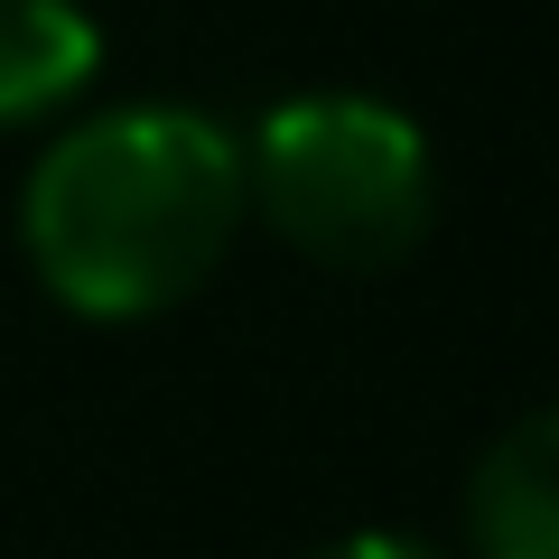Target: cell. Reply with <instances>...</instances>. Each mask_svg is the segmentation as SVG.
<instances>
[{
	"label": "cell",
	"mask_w": 559,
	"mask_h": 559,
	"mask_svg": "<svg viewBox=\"0 0 559 559\" xmlns=\"http://www.w3.org/2000/svg\"><path fill=\"white\" fill-rule=\"evenodd\" d=\"M242 150L187 103H131L66 131L20 197V242L75 318H159L234 252Z\"/></svg>",
	"instance_id": "cell-1"
},
{
	"label": "cell",
	"mask_w": 559,
	"mask_h": 559,
	"mask_svg": "<svg viewBox=\"0 0 559 559\" xmlns=\"http://www.w3.org/2000/svg\"><path fill=\"white\" fill-rule=\"evenodd\" d=\"M466 550L476 559H559V411L513 419L466 476Z\"/></svg>",
	"instance_id": "cell-3"
},
{
	"label": "cell",
	"mask_w": 559,
	"mask_h": 559,
	"mask_svg": "<svg viewBox=\"0 0 559 559\" xmlns=\"http://www.w3.org/2000/svg\"><path fill=\"white\" fill-rule=\"evenodd\" d=\"M242 197L318 271H392L429 234L439 178L411 112L364 94H299L252 131Z\"/></svg>",
	"instance_id": "cell-2"
},
{
	"label": "cell",
	"mask_w": 559,
	"mask_h": 559,
	"mask_svg": "<svg viewBox=\"0 0 559 559\" xmlns=\"http://www.w3.org/2000/svg\"><path fill=\"white\" fill-rule=\"evenodd\" d=\"M103 66V28L75 0H0V121H38L75 103Z\"/></svg>",
	"instance_id": "cell-4"
},
{
	"label": "cell",
	"mask_w": 559,
	"mask_h": 559,
	"mask_svg": "<svg viewBox=\"0 0 559 559\" xmlns=\"http://www.w3.org/2000/svg\"><path fill=\"white\" fill-rule=\"evenodd\" d=\"M318 559H429L419 540H392V532H355V540H326Z\"/></svg>",
	"instance_id": "cell-5"
}]
</instances>
